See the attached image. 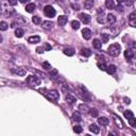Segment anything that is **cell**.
<instances>
[{"instance_id": "cell-1", "label": "cell", "mask_w": 136, "mask_h": 136, "mask_svg": "<svg viewBox=\"0 0 136 136\" xmlns=\"http://www.w3.org/2000/svg\"><path fill=\"white\" fill-rule=\"evenodd\" d=\"M120 51H121V47L119 44H113L111 45L110 47H108L107 49V53L111 55V57H118L119 54H120Z\"/></svg>"}, {"instance_id": "cell-2", "label": "cell", "mask_w": 136, "mask_h": 136, "mask_svg": "<svg viewBox=\"0 0 136 136\" xmlns=\"http://www.w3.org/2000/svg\"><path fill=\"white\" fill-rule=\"evenodd\" d=\"M45 96H46V98L48 100L50 101H57L58 99V97H60V94H58L57 90H49V92H46V94H45Z\"/></svg>"}, {"instance_id": "cell-3", "label": "cell", "mask_w": 136, "mask_h": 136, "mask_svg": "<svg viewBox=\"0 0 136 136\" xmlns=\"http://www.w3.org/2000/svg\"><path fill=\"white\" fill-rule=\"evenodd\" d=\"M44 14L46 15L47 17L52 18V17H54V16H55L57 12H55L54 7H51V5H46V7H44Z\"/></svg>"}, {"instance_id": "cell-4", "label": "cell", "mask_w": 136, "mask_h": 136, "mask_svg": "<svg viewBox=\"0 0 136 136\" xmlns=\"http://www.w3.org/2000/svg\"><path fill=\"white\" fill-rule=\"evenodd\" d=\"M27 83L31 86H37L41 84V79L37 78L36 76H30L27 78Z\"/></svg>"}, {"instance_id": "cell-5", "label": "cell", "mask_w": 136, "mask_h": 136, "mask_svg": "<svg viewBox=\"0 0 136 136\" xmlns=\"http://www.w3.org/2000/svg\"><path fill=\"white\" fill-rule=\"evenodd\" d=\"M11 71H12V73L17 74V76H19V77H23V76H26V73H27V70L25 68H22V67L12 68L11 69Z\"/></svg>"}, {"instance_id": "cell-6", "label": "cell", "mask_w": 136, "mask_h": 136, "mask_svg": "<svg viewBox=\"0 0 136 136\" xmlns=\"http://www.w3.org/2000/svg\"><path fill=\"white\" fill-rule=\"evenodd\" d=\"M79 18L81 19V21L85 25H87V23H89L90 21V16L88 14H85V13H81V14L79 15Z\"/></svg>"}, {"instance_id": "cell-7", "label": "cell", "mask_w": 136, "mask_h": 136, "mask_svg": "<svg viewBox=\"0 0 136 136\" xmlns=\"http://www.w3.org/2000/svg\"><path fill=\"white\" fill-rule=\"evenodd\" d=\"M82 35H83L84 39H86V41H88V39L92 38V31L89 30V29L85 28L82 30Z\"/></svg>"}, {"instance_id": "cell-8", "label": "cell", "mask_w": 136, "mask_h": 136, "mask_svg": "<svg viewBox=\"0 0 136 136\" xmlns=\"http://www.w3.org/2000/svg\"><path fill=\"white\" fill-rule=\"evenodd\" d=\"M134 51H133V50H131V49H127L126 51H124V57L127 58V61H131L133 57H134Z\"/></svg>"}, {"instance_id": "cell-9", "label": "cell", "mask_w": 136, "mask_h": 136, "mask_svg": "<svg viewBox=\"0 0 136 136\" xmlns=\"http://www.w3.org/2000/svg\"><path fill=\"white\" fill-rule=\"evenodd\" d=\"M67 21H68V18H67V16H60L58 17V19H57V22H58V25H60L61 27H63V26H65L66 23H67Z\"/></svg>"}, {"instance_id": "cell-10", "label": "cell", "mask_w": 136, "mask_h": 136, "mask_svg": "<svg viewBox=\"0 0 136 136\" xmlns=\"http://www.w3.org/2000/svg\"><path fill=\"white\" fill-rule=\"evenodd\" d=\"M65 100H66V102L69 103V104H73V103L77 101L76 97H74V96H72V95H70V94H68V95L65 96Z\"/></svg>"}, {"instance_id": "cell-11", "label": "cell", "mask_w": 136, "mask_h": 136, "mask_svg": "<svg viewBox=\"0 0 136 136\" xmlns=\"http://www.w3.org/2000/svg\"><path fill=\"white\" fill-rule=\"evenodd\" d=\"M98 122H99L100 126L105 127V126H107V124L110 123V120H108L106 117H100V118L98 119Z\"/></svg>"}, {"instance_id": "cell-12", "label": "cell", "mask_w": 136, "mask_h": 136, "mask_svg": "<svg viewBox=\"0 0 136 136\" xmlns=\"http://www.w3.org/2000/svg\"><path fill=\"white\" fill-rule=\"evenodd\" d=\"M41 41V37L38 35H33V36H30L28 38V42L30 43V44H36V43H39Z\"/></svg>"}, {"instance_id": "cell-13", "label": "cell", "mask_w": 136, "mask_h": 136, "mask_svg": "<svg viewBox=\"0 0 136 136\" xmlns=\"http://www.w3.org/2000/svg\"><path fill=\"white\" fill-rule=\"evenodd\" d=\"M42 27H43V29H45V30H51L52 27H53V23H52V21L47 20V21H44V22H43Z\"/></svg>"}, {"instance_id": "cell-14", "label": "cell", "mask_w": 136, "mask_h": 136, "mask_svg": "<svg viewBox=\"0 0 136 136\" xmlns=\"http://www.w3.org/2000/svg\"><path fill=\"white\" fill-rule=\"evenodd\" d=\"M36 9V5L34 4V3H28L26 5V11L28 13H32V12H34Z\"/></svg>"}, {"instance_id": "cell-15", "label": "cell", "mask_w": 136, "mask_h": 136, "mask_svg": "<svg viewBox=\"0 0 136 136\" xmlns=\"http://www.w3.org/2000/svg\"><path fill=\"white\" fill-rule=\"evenodd\" d=\"M79 111H81L82 113H85V114H87V113H89V111H90V108L87 106L86 104H80L79 105Z\"/></svg>"}, {"instance_id": "cell-16", "label": "cell", "mask_w": 136, "mask_h": 136, "mask_svg": "<svg viewBox=\"0 0 136 136\" xmlns=\"http://www.w3.org/2000/svg\"><path fill=\"white\" fill-rule=\"evenodd\" d=\"M89 131L95 133V134H98L100 132V128L97 126V124H90L89 126Z\"/></svg>"}, {"instance_id": "cell-17", "label": "cell", "mask_w": 136, "mask_h": 136, "mask_svg": "<svg viewBox=\"0 0 136 136\" xmlns=\"http://www.w3.org/2000/svg\"><path fill=\"white\" fill-rule=\"evenodd\" d=\"M116 70H117V68H116V66H115V65H108L107 67H106V71H107V73H108V74H113V73H115V72H116Z\"/></svg>"}, {"instance_id": "cell-18", "label": "cell", "mask_w": 136, "mask_h": 136, "mask_svg": "<svg viewBox=\"0 0 136 136\" xmlns=\"http://www.w3.org/2000/svg\"><path fill=\"white\" fill-rule=\"evenodd\" d=\"M94 4H95L94 0H86V1L84 2V7L85 9H87V10H89V9H92V7H94Z\"/></svg>"}, {"instance_id": "cell-19", "label": "cell", "mask_w": 136, "mask_h": 136, "mask_svg": "<svg viewBox=\"0 0 136 136\" xmlns=\"http://www.w3.org/2000/svg\"><path fill=\"white\" fill-rule=\"evenodd\" d=\"M72 119L74 121H77V122H80L82 120V117H81L80 112H74V113L72 114Z\"/></svg>"}, {"instance_id": "cell-20", "label": "cell", "mask_w": 136, "mask_h": 136, "mask_svg": "<svg viewBox=\"0 0 136 136\" xmlns=\"http://www.w3.org/2000/svg\"><path fill=\"white\" fill-rule=\"evenodd\" d=\"M64 54L68 55V57H72L74 54V49L73 48H66V49H64Z\"/></svg>"}, {"instance_id": "cell-21", "label": "cell", "mask_w": 136, "mask_h": 136, "mask_svg": "<svg viewBox=\"0 0 136 136\" xmlns=\"http://www.w3.org/2000/svg\"><path fill=\"white\" fill-rule=\"evenodd\" d=\"M93 46H94V48H96V49H100L101 46H102V42L98 38H95L94 42H93Z\"/></svg>"}, {"instance_id": "cell-22", "label": "cell", "mask_w": 136, "mask_h": 136, "mask_svg": "<svg viewBox=\"0 0 136 136\" xmlns=\"http://www.w3.org/2000/svg\"><path fill=\"white\" fill-rule=\"evenodd\" d=\"M81 54L85 57H88L92 55V51H90L89 49H87V48H83V49L81 50Z\"/></svg>"}, {"instance_id": "cell-23", "label": "cell", "mask_w": 136, "mask_h": 136, "mask_svg": "<svg viewBox=\"0 0 136 136\" xmlns=\"http://www.w3.org/2000/svg\"><path fill=\"white\" fill-rule=\"evenodd\" d=\"M106 19H107V22L110 23V25H113V23L116 22V17H115V15H113V14H108Z\"/></svg>"}, {"instance_id": "cell-24", "label": "cell", "mask_w": 136, "mask_h": 136, "mask_svg": "<svg viewBox=\"0 0 136 136\" xmlns=\"http://www.w3.org/2000/svg\"><path fill=\"white\" fill-rule=\"evenodd\" d=\"M105 7H107V9H114L115 7V3H114L113 0H106L105 1Z\"/></svg>"}, {"instance_id": "cell-25", "label": "cell", "mask_w": 136, "mask_h": 136, "mask_svg": "<svg viewBox=\"0 0 136 136\" xmlns=\"http://www.w3.org/2000/svg\"><path fill=\"white\" fill-rule=\"evenodd\" d=\"M23 34H25V31H23L22 29L17 28V29L15 30V35H16V37H22Z\"/></svg>"}, {"instance_id": "cell-26", "label": "cell", "mask_w": 136, "mask_h": 136, "mask_svg": "<svg viewBox=\"0 0 136 136\" xmlns=\"http://www.w3.org/2000/svg\"><path fill=\"white\" fill-rule=\"evenodd\" d=\"M108 39H110V35H108V34H106V33H102V34H101V42H102L103 44L107 43Z\"/></svg>"}, {"instance_id": "cell-27", "label": "cell", "mask_w": 136, "mask_h": 136, "mask_svg": "<svg viewBox=\"0 0 136 136\" xmlns=\"http://www.w3.org/2000/svg\"><path fill=\"white\" fill-rule=\"evenodd\" d=\"M71 27L74 30H78V29H80V22L78 20H72L71 21Z\"/></svg>"}, {"instance_id": "cell-28", "label": "cell", "mask_w": 136, "mask_h": 136, "mask_svg": "<svg viewBox=\"0 0 136 136\" xmlns=\"http://www.w3.org/2000/svg\"><path fill=\"white\" fill-rule=\"evenodd\" d=\"M7 28H9V25H7L5 21H1V22H0V30L1 31H5Z\"/></svg>"}, {"instance_id": "cell-29", "label": "cell", "mask_w": 136, "mask_h": 136, "mask_svg": "<svg viewBox=\"0 0 136 136\" xmlns=\"http://www.w3.org/2000/svg\"><path fill=\"white\" fill-rule=\"evenodd\" d=\"M124 117L129 120V119H131L134 117V115H133V113H132V111H126L124 112Z\"/></svg>"}, {"instance_id": "cell-30", "label": "cell", "mask_w": 136, "mask_h": 136, "mask_svg": "<svg viewBox=\"0 0 136 136\" xmlns=\"http://www.w3.org/2000/svg\"><path fill=\"white\" fill-rule=\"evenodd\" d=\"M73 131H74V133H77V134H80V133L83 132V129H82L81 126H74L73 127Z\"/></svg>"}, {"instance_id": "cell-31", "label": "cell", "mask_w": 136, "mask_h": 136, "mask_svg": "<svg viewBox=\"0 0 136 136\" xmlns=\"http://www.w3.org/2000/svg\"><path fill=\"white\" fill-rule=\"evenodd\" d=\"M32 21H33V23H35V25H39L42 20H41V17H39V16H33Z\"/></svg>"}, {"instance_id": "cell-32", "label": "cell", "mask_w": 136, "mask_h": 136, "mask_svg": "<svg viewBox=\"0 0 136 136\" xmlns=\"http://www.w3.org/2000/svg\"><path fill=\"white\" fill-rule=\"evenodd\" d=\"M61 90H62V93H64V94H68V90H69L68 85H66V84L62 85V87H61Z\"/></svg>"}, {"instance_id": "cell-33", "label": "cell", "mask_w": 136, "mask_h": 136, "mask_svg": "<svg viewBox=\"0 0 136 136\" xmlns=\"http://www.w3.org/2000/svg\"><path fill=\"white\" fill-rule=\"evenodd\" d=\"M89 114L92 115V117H97L99 113H98V111L96 110V108H92V110L89 111Z\"/></svg>"}, {"instance_id": "cell-34", "label": "cell", "mask_w": 136, "mask_h": 136, "mask_svg": "<svg viewBox=\"0 0 136 136\" xmlns=\"http://www.w3.org/2000/svg\"><path fill=\"white\" fill-rule=\"evenodd\" d=\"M97 66L99 67V69H101V70H106V67L107 66H105V64L104 63H97Z\"/></svg>"}, {"instance_id": "cell-35", "label": "cell", "mask_w": 136, "mask_h": 136, "mask_svg": "<svg viewBox=\"0 0 136 136\" xmlns=\"http://www.w3.org/2000/svg\"><path fill=\"white\" fill-rule=\"evenodd\" d=\"M111 31H112V35H113V36H116L117 34L120 32V29H119V28H116V29H113V28H112Z\"/></svg>"}, {"instance_id": "cell-36", "label": "cell", "mask_w": 136, "mask_h": 136, "mask_svg": "<svg viewBox=\"0 0 136 136\" xmlns=\"http://www.w3.org/2000/svg\"><path fill=\"white\" fill-rule=\"evenodd\" d=\"M128 121H129L130 126H132V127H136V118H135V117H133V118L129 119Z\"/></svg>"}, {"instance_id": "cell-37", "label": "cell", "mask_w": 136, "mask_h": 136, "mask_svg": "<svg viewBox=\"0 0 136 136\" xmlns=\"http://www.w3.org/2000/svg\"><path fill=\"white\" fill-rule=\"evenodd\" d=\"M43 68H45V69H47V70H50V69H52L51 68V65H50L48 62H44L43 63Z\"/></svg>"}, {"instance_id": "cell-38", "label": "cell", "mask_w": 136, "mask_h": 136, "mask_svg": "<svg viewBox=\"0 0 136 136\" xmlns=\"http://www.w3.org/2000/svg\"><path fill=\"white\" fill-rule=\"evenodd\" d=\"M129 19H130V21L136 20V12H133V13H131V14L129 15Z\"/></svg>"}, {"instance_id": "cell-39", "label": "cell", "mask_w": 136, "mask_h": 136, "mask_svg": "<svg viewBox=\"0 0 136 136\" xmlns=\"http://www.w3.org/2000/svg\"><path fill=\"white\" fill-rule=\"evenodd\" d=\"M117 11H118V12H123V7H122V5H121V3H119L118 4V7H117V9H116Z\"/></svg>"}, {"instance_id": "cell-40", "label": "cell", "mask_w": 136, "mask_h": 136, "mask_svg": "<svg viewBox=\"0 0 136 136\" xmlns=\"http://www.w3.org/2000/svg\"><path fill=\"white\" fill-rule=\"evenodd\" d=\"M51 70H52V69H51ZM57 70H52L51 72H50V76L53 77V78H54V77H57Z\"/></svg>"}, {"instance_id": "cell-41", "label": "cell", "mask_w": 136, "mask_h": 136, "mask_svg": "<svg viewBox=\"0 0 136 136\" xmlns=\"http://www.w3.org/2000/svg\"><path fill=\"white\" fill-rule=\"evenodd\" d=\"M45 48H46V50H47V51H50V50L52 49V47L50 46L49 44H45Z\"/></svg>"}, {"instance_id": "cell-42", "label": "cell", "mask_w": 136, "mask_h": 136, "mask_svg": "<svg viewBox=\"0 0 136 136\" xmlns=\"http://www.w3.org/2000/svg\"><path fill=\"white\" fill-rule=\"evenodd\" d=\"M36 52H37V53H43V52H44V49H43L42 47H38V48L36 49Z\"/></svg>"}, {"instance_id": "cell-43", "label": "cell", "mask_w": 136, "mask_h": 136, "mask_svg": "<svg viewBox=\"0 0 136 136\" xmlns=\"http://www.w3.org/2000/svg\"><path fill=\"white\" fill-rule=\"evenodd\" d=\"M123 100H124V102H126L127 104H130V103H131V100H130L129 98H123Z\"/></svg>"}, {"instance_id": "cell-44", "label": "cell", "mask_w": 136, "mask_h": 136, "mask_svg": "<svg viewBox=\"0 0 136 136\" xmlns=\"http://www.w3.org/2000/svg\"><path fill=\"white\" fill-rule=\"evenodd\" d=\"M71 7H73V9H74V10H77V11H78V10H79V5H78V4H77V5H76V4H73V3H71Z\"/></svg>"}, {"instance_id": "cell-45", "label": "cell", "mask_w": 136, "mask_h": 136, "mask_svg": "<svg viewBox=\"0 0 136 136\" xmlns=\"http://www.w3.org/2000/svg\"><path fill=\"white\" fill-rule=\"evenodd\" d=\"M9 4L10 5H15V4H17V1H13V0H11V1H9Z\"/></svg>"}, {"instance_id": "cell-46", "label": "cell", "mask_w": 136, "mask_h": 136, "mask_svg": "<svg viewBox=\"0 0 136 136\" xmlns=\"http://www.w3.org/2000/svg\"><path fill=\"white\" fill-rule=\"evenodd\" d=\"M130 25H131L132 27H136V20H132V21H130Z\"/></svg>"}, {"instance_id": "cell-47", "label": "cell", "mask_w": 136, "mask_h": 136, "mask_svg": "<svg viewBox=\"0 0 136 136\" xmlns=\"http://www.w3.org/2000/svg\"><path fill=\"white\" fill-rule=\"evenodd\" d=\"M98 21H99L100 23H103V22H104V19H103V18H101V16H99V17H98Z\"/></svg>"}, {"instance_id": "cell-48", "label": "cell", "mask_w": 136, "mask_h": 136, "mask_svg": "<svg viewBox=\"0 0 136 136\" xmlns=\"http://www.w3.org/2000/svg\"><path fill=\"white\" fill-rule=\"evenodd\" d=\"M127 5H132L133 4V1H127V2H124Z\"/></svg>"}, {"instance_id": "cell-49", "label": "cell", "mask_w": 136, "mask_h": 136, "mask_svg": "<svg viewBox=\"0 0 136 136\" xmlns=\"http://www.w3.org/2000/svg\"><path fill=\"white\" fill-rule=\"evenodd\" d=\"M131 67H132L133 69H136V64H133V65L131 66Z\"/></svg>"}, {"instance_id": "cell-50", "label": "cell", "mask_w": 136, "mask_h": 136, "mask_svg": "<svg viewBox=\"0 0 136 136\" xmlns=\"http://www.w3.org/2000/svg\"><path fill=\"white\" fill-rule=\"evenodd\" d=\"M107 136H114V135H113V134H108Z\"/></svg>"}, {"instance_id": "cell-51", "label": "cell", "mask_w": 136, "mask_h": 136, "mask_svg": "<svg viewBox=\"0 0 136 136\" xmlns=\"http://www.w3.org/2000/svg\"><path fill=\"white\" fill-rule=\"evenodd\" d=\"M85 136H92V135H89V134H87V135H85Z\"/></svg>"}]
</instances>
